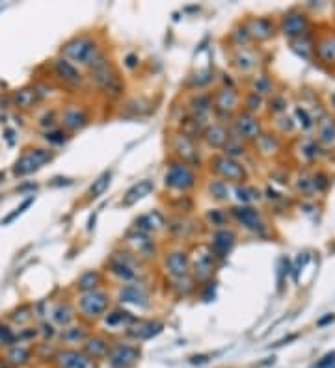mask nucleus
Segmentation results:
<instances>
[{
	"label": "nucleus",
	"instance_id": "nucleus-37",
	"mask_svg": "<svg viewBox=\"0 0 335 368\" xmlns=\"http://www.w3.org/2000/svg\"><path fill=\"white\" fill-rule=\"evenodd\" d=\"M103 281H104V273L101 270H88V271H84V273H82L78 279H76L75 288L80 294L92 292V290H97V288H101Z\"/></svg>",
	"mask_w": 335,
	"mask_h": 368
},
{
	"label": "nucleus",
	"instance_id": "nucleus-47",
	"mask_svg": "<svg viewBox=\"0 0 335 368\" xmlns=\"http://www.w3.org/2000/svg\"><path fill=\"white\" fill-rule=\"evenodd\" d=\"M265 108V99L259 97L257 93L254 91H248L242 95V110L249 112V114H259L261 110Z\"/></svg>",
	"mask_w": 335,
	"mask_h": 368
},
{
	"label": "nucleus",
	"instance_id": "nucleus-61",
	"mask_svg": "<svg viewBox=\"0 0 335 368\" xmlns=\"http://www.w3.org/2000/svg\"><path fill=\"white\" fill-rule=\"evenodd\" d=\"M331 104H333V108H335V93L331 95Z\"/></svg>",
	"mask_w": 335,
	"mask_h": 368
},
{
	"label": "nucleus",
	"instance_id": "nucleus-59",
	"mask_svg": "<svg viewBox=\"0 0 335 368\" xmlns=\"http://www.w3.org/2000/svg\"><path fill=\"white\" fill-rule=\"evenodd\" d=\"M208 359H207V355H196V357H192V362L194 364H201V362H207Z\"/></svg>",
	"mask_w": 335,
	"mask_h": 368
},
{
	"label": "nucleus",
	"instance_id": "nucleus-11",
	"mask_svg": "<svg viewBox=\"0 0 335 368\" xmlns=\"http://www.w3.org/2000/svg\"><path fill=\"white\" fill-rule=\"evenodd\" d=\"M229 134L244 144H255V140L263 134V123H261L259 115L240 110L229 123Z\"/></svg>",
	"mask_w": 335,
	"mask_h": 368
},
{
	"label": "nucleus",
	"instance_id": "nucleus-27",
	"mask_svg": "<svg viewBox=\"0 0 335 368\" xmlns=\"http://www.w3.org/2000/svg\"><path fill=\"white\" fill-rule=\"evenodd\" d=\"M229 136H231V134H229V125H224V123L214 121V123H211V125L203 130L201 140L208 149L222 151V147L226 145V142L229 140Z\"/></svg>",
	"mask_w": 335,
	"mask_h": 368
},
{
	"label": "nucleus",
	"instance_id": "nucleus-58",
	"mask_svg": "<svg viewBox=\"0 0 335 368\" xmlns=\"http://www.w3.org/2000/svg\"><path fill=\"white\" fill-rule=\"evenodd\" d=\"M41 333H43L45 339H52V337L56 335V328H54V324L43 322L41 324Z\"/></svg>",
	"mask_w": 335,
	"mask_h": 368
},
{
	"label": "nucleus",
	"instance_id": "nucleus-21",
	"mask_svg": "<svg viewBox=\"0 0 335 368\" xmlns=\"http://www.w3.org/2000/svg\"><path fill=\"white\" fill-rule=\"evenodd\" d=\"M52 71H54V75L58 76V80H62L65 86H71V87H82L84 86V82H86V76L84 73L80 71V67H76L73 65L71 62H67L65 58H56L54 62H52Z\"/></svg>",
	"mask_w": 335,
	"mask_h": 368
},
{
	"label": "nucleus",
	"instance_id": "nucleus-35",
	"mask_svg": "<svg viewBox=\"0 0 335 368\" xmlns=\"http://www.w3.org/2000/svg\"><path fill=\"white\" fill-rule=\"evenodd\" d=\"M103 322L108 328H125L127 329L133 322H136V316L133 312L123 309V307H116V309H110L106 312V316L103 318Z\"/></svg>",
	"mask_w": 335,
	"mask_h": 368
},
{
	"label": "nucleus",
	"instance_id": "nucleus-17",
	"mask_svg": "<svg viewBox=\"0 0 335 368\" xmlns=\"http://www.w3.org/2000/svg\"><path fill=\"white\" fill-rule=\"evenodd\" d=\"M140 355H142L140 346L133 342H112L106 361L110 368H133L138 362Z\"/></svg>",
	"mask_w": 335,
	"mask_h": 368
},
{
	"label": "nucleus",
	"instance_id": "nucleus-4",
	"mask_svg": "<svg viewBox=\"0 0 335 368\" xmlns=\"http://www.w3.org/2000/svg\"><path fill=\"white\" fill-rule=\"evenodd\" d=\"M199 184V175L192 166L181 160L170 158L164 171V188L177 196H188Z\"/></svg>",
	"mask_w": 335,
	"mask_h": 368
},
{
	"label": "nucleus",
	"instance_id": "nucleus-50",
	"mask_svg": "<svg viewBox=\"0 0 335 368\" xmlns=\"http://www.w3.org/2000/svg\"><path fill=\"white\" fill-rule=\"evenodd\" d=\"M0 344L2 346L17 344V335L13 333V329L10 326H4V324H0Z\"/></svg>",
	"mask_w": 335,
	"mask_h": 368
},
{
	"label": "nucleus",
	"instance_id": "nucleus-48",
	"mask_svg": "<svg viewBox=\"0 0 335 368\" xmlns=\"http://www.w3.org/2000/svg\"><path fill=\"white\" fill-rule=\"evenodd\" d=\"M318 142L322 145L335 144V123L331 119H326L318 127Z\"/></svg>",
	"mask_w": 335,
	"mask_h": 368
},
{
	"label": "nucleus",
	"instance_id": "nucleus-22",
	"mask_svg": "<svg viewBox=\"0 0 335 368\" xmlns=\"http://www.w3.org/2000/svg\"><path fill=\"white\" fill-rule=\"evenodd\" d=\"M54 361L58 368H99L97 361H93L92 357H88L84 351L76 348H64L56 351Z\"/></svg>",
	"mask_w": 335,
	"mask_h": 368
},
{
	"label": "nucleus",
	"instance_id": "nucleus-36",
	"mask_svg": "<svg viewBox=\"0 0 335 368\" xmlns=\"http://www.w3.org/2000/svg\"><path fill=\"white\" fill-rule=\"evenodd\" d=\"M233 192H235V197H237L238 205H246V207H254V203L261 201V197H263V192L248 182L235 184Z\"/></svg>",
	"mask_w": 335,
	"mask_h": 368
},
{
	"label": "nucleus",
	"instance_id": "nucleus-14",
	"mask_svg": "<svg viewBox=\"0 0 335 368\" xmlns=\"http://www.w3.org/2000/svg\"><path fill=\"white\" fill-rule=\"evenodd\" d=\"M52 156H54V153L51 149H45V147H35V149L24 151L21 158L13 166V175L15 177H26L30 173L37 171L39 167H43L47 162H51Z\"/></svg>",
	"mask_w": 335,
	"mask_h": 368
},
{
	"label": "nucleus",
	"instance_id": "nucleus-20",
	"mask_svg": "<svg viewBox=\"0 0 335 368\" xmlns=\"http://www.w3.org/2000/svg\"><path fill=\"white\" fill-rule=\"evenodd\" d=\"M279 30H281V34L285 37H289L292 41L298 39V37H304L307 34V30H309V17L300 10H290L281 19Z\"/></svg>",
	"mask_w": 335,
	"mask_h": 368
},
{
	"label": "nucleus",
	"instance_id": "nucleus-51",
	"mask_svg": "<svg viewBox=\"0 0 335 368\" xmlns=\"http://www.w3.org/2000/svg\"><path fill=\"white\" fill-rule=\"evenodd\" d=\"M268 110H270L274 115H283L285 110H287V103H285V99L279 97V95H274V97L268 101Z\"/></svg>",
	"mask_w": 335,
	"mask_h": 368
},
{
	"label": "nucleus",
	"instance_id": "nucleus-30",
	"mask_svg": "<svg viewBox=\"0 0 335 368\" xmlns=\"http://www.w3.org/2000/svg\"><path fill=\"white\" fill-rule=\"evenodd\" d=\"M315 54L322 64L335 65V32L322 34L315 43Z\"/></svg>",
	"mask_w": 335,
	"mask_h": 368
},
{
	"label": "nucleus",
	"instance_id": "nucleus-19",
	"mask_svg": "<svg viewBox=\"0 0 335 368\" xmlns=\"http://www.w3.org/2000/svg\"><path fill=\"white\" fill-rule=\"evenodd\" d=\"M261 62V52L254 47L249 49H240V51H229V65L237 71L238 75H252L259 69Z\"/></svg>",
	"mask_w": 335,
	"mask_h": 368
},
{
	"label": "nucleus",
	"instance_id": "nucleus-28",
	"mask_svg": "<svg viewBox=\"0 0 335 368\" xmlns=\"http://www.w3.org/2000/svg\"><path fill=\"white\" fill-rule=\"evenodd\" d=\"M110 346H112V342L104 335H90L86 342L82 344V351L88 357H92L93 361H101V359H106Z\"/></svg>",
	"mask_w": 335,
	"mask_h": 368
},
{
	"label": "nucleus",
	"instance_id": "nucleus-34",
	"mask_svg": "<svg viewBox=\"0 0 335 368\" xmlns=\"http://www.w3.org/2000/svg\"><path fill=\"white\" fill-rule=\"evenodd\" d=\"M88 337H90V333H88V328L84 324H71L60 331V340L67 346L84 344Z\"/></svg>",
	"mask_w": 335,
	"mask_h": 368
},
{
	"label": "nucleus",
	"instance_id": "nucleus-62",
	"mask_svg": "<svg viewBox=\"0 0 335 368\" xmlns=\"http://www.w3.org/2000/svg\"><path fill=\"white\" fill-rule=\"evenodd\" d=\"M333 368H335V366H333Z\"/></svg>",
	"mask_w": 335,
	"mask_h": 368
},
{
	"label": "nucleus",
	"instance_id": "nucleus-12",
	"mask_svg": "<svg viewBox=\"0 0 335 368\" xmlns=\"http://www.w3.org/2000/svg\"><path fill=\"white\" fill-rule=\"evenodd\" d=\"M123 248L131 251L142 262H149V260H155L158 257V246H156L155 238L134 229H131L123 236Z\"/></svg>",
	"mask_w": 335,
	"mask_h": 368
},
{
	"label": "nucleus",
	"instance_id": "nucleus-3",
	"mask_svg": "<svg viewBox=\"0 0 335 368\" xmlns=\"http://www.w3.org/2000/svg\"><path fill=\"white\" fill-rule=\"evenodd\" d=\"M144 262L127 249H116L106 260V271L123 285L140 283L144 279Z\"/></svg>",
	"mask_w": 335,
	"mask_h": 368
},
{
	"label": "nucleus",
	"instance_id": "nucleus-2",
	"mask_svg": "<svg viewBox=\"0 0 335 368\" xmlns=\"http://www.w3.org/2000/svg\"><path fill=\"white\" fill-rule=\"evenodd\" d=\"M104 49L95 34H78L65 41L60 49V56L65 58L76 67L90 69L99 58L104 54Z\"/></svg>",
	"mask_w": 335,
	"mask_h": 368
},
{
	"label": "nucleus",
	"instance_id": "nucleus-23",
	"mask_svg": "<svg viewBox=\"0 0 335 368\" xmlns=\"http://www.w3.org/2000/svg\"><path fill=\"white\" fill-rule=\"evenodd\" d=\"M166 223H167V218L164 216V212L155 208V210L140 214L138 218L134 219L133 229L138 231V233H144V235L155 236L156 233L166 229Z\"/></svg>",
	"mask_w": 335,
	"mask_h": 368
},
{
	"label": "nucleus",
	"instance_id": "nucleus-5",
	"mask_svg": "<svg viewBox=\"0 0 335 368\" xmlns=\"http://www.w3.org/2000/svg\"><path fill=\"white\" fill-rule=\"evenodd\" d=\"M213 95V114L218 123L229 125L233 117L242 110V93L238 91L237 86H218Z\"/></svg>",
	"mask_w": 335,
	"mask_h": 368
},
{
	"label": "nucleus",
	"instance_id": "nucleus-42",
	"mask_svg": "<svg viewBox=\"0 0 335 368\" xmlns=\"http://www.w3.org/2000/svg\"><path fill=\"white\" fill-rule=\"evenodd\" d=\"M205 223L208 227H213V231L229 227V223H231L229 210H226V208H208L205 212Z\"/></svg>",
	"mask_w": 335,
	"mask_h": 368
},
{
	"label": "nucleus",
	"instance_id": "nucleus-55",
	"mask_svg": "<svg viewBox=\"0 0 335 368\" xmlns=\"http://www.w3.org/2000/svg\"><path fill=\"white\" fill-rule=\"evenodd\" d=\"M335 366V351H329L315 364V368H333Z\"/></svg>",
	"mask_w": 335,
	"mask_h": 368
},
{
	"label": "nucleus",
	"instance_id": "nucleus-24",
	"mask_svg": "<svg viewBox=\"0 0 335 368\" xmlns=\"http://www.w3.org/2000/svg\"><path fill=\"white\" fill-rule=\"evenodd\" d=\"M162 329H164V324L158 322V320H151V318L140 320V318H136V322H133L125 329V337L134 340V342H144V340L156 337Z\"/></svg>",
	"mask_w": 335,
	"mask_h": 368
},
{
	"label": "nucleus",
	"instance_id": "nucleus-49",
	"mask_svg": "<svg viewBox=\"0 0 335 368\" xmlns=\"http://www.w3.org/2000/svg\"><path fill=\"white\" fill-rule=\"evenodd\" d=\"M43 138H45V142H49L51 145H62L67 142L69 132H65L62 128H51V130H47Z\"/></svg>",
	"mask_w": 335,
	"mask_h": 368
},
{
	"label": "nucleus",
	"instance_id": "nucleus-13",
	"mask_svg": "<svg viewBox=\"0 0 335 368\" xmlns=\"http://www.w3.org/2000/svg\"><path fill=\"white\" fill-rule=\"evenodd\" d=\"M117 301L121 305L136 307L140 311H147V309H151V305H153L149 288H147V285L144 281L121 285L119 290H117Z\"/></svg>",
	"mask_w": 335,
	"mask_h": 368
},
{
	"label": "nucleus",
	"instance_id": "nucleus-25",
	"mask_svg": "<svg viewBox=\"0 0 335 368\" xmlns=\"http://www.w3.org/2000/svg\"><path fill=\"white\" fill-rule=\"evenodd\" d=\"M244 24H246V28H248L254 43L270 41L276 35V30H277L276 23L270 17H252L248 21H244Z\"/></svg>",
	"mask_w": 335,
	"mask_h": 368
},
{
	"label": "nucleus",
	"instance_id": "nucleus-10",
	"mask_svg": "<svg viewBox=\"0 0 335 368\" xmlns=\"http://www.w3.org/2000/svg\"><path fill=\"white\" fill-rule=\"evenodd\" d=\"M190 264H192L190 275L196 279V283L205 285V283L211 281L213 275L216 273V268H218L220 260L214 257L207 244H199V246H196V248L192 249Z\"/></svg>",
	"mask_w": 335,
	"mask_h": 368
},
{
	"label": "nucleus",
	"instance_id": "nucleus-53",
	"mask_svg": "<svg viewBox=\"0 0 335 368\" xmlns=\"http://www.w3.org/2000/svg\"><path fill=\"white\" fill-rule=\"evenodd\" d=\"M32 312H34V311H32V309H28V307H21V309H17V311L12 314V320L15 324H19V326H23V324H26V322H30V320H32V316H34Z\"/></svg>",
	"mask_w": 335,
	"mask_h": 368
},
{
	"label": "nucleus",
	"instance_id": "nucleus-54",
	"mask_svg": "<svg viewBox=\"0 0 335 368\" xmlns=\"http://www.w3.org/2000/svg\"><path fill=\"white\" fill-rule=\"evenodd\" d=\"M32 203H34V196H32V197H28V199H26V201H23V205H21V207H17V208H15V212H12V214H10V216H6V218L2 219V221H0V223H2V225H8V223H10V221H13V219L17 218L19 214H23V212H24V208H28L30 205H32Z\"/></svg>",
	"mask_w": 335,
	"mask_h": 368
},
{
	"label": "nucleus",
	"instance_id": "nucleus-1",
	"mask_svg": "<svg viewBox=\"0 0 335 368\" xmlns=\"http://www.w3.org/2000/svg\"><path fill=\"white\" fill-rule=\"evenodd\" d=\"M88 73H90V80H92L93 87L104 99L117 101V99L123 97V93H125V80L121 78L117 67L114 65V62L110 60L106 52L88 69Z\"/></svg>",
	"mask_w": 335,
	"mask_h": 368
},
{
	"label": "nucleus",
	"instance_id": "nucleus-32",
	"mask_svg": "<svg viewBox=\"0 0 335 368\" xmlns=\"http://www.w3.org/2000/svg\"><path fill=\"white\" fill-rule=\"evenodd\" d=\"M249 91L257 93L259 97H274L276 93V84H274V78L270 75H265V73H255L249 78Z\"/></svg>",
	"mask_w": 335,
	"mask_h": 368
},
{
	"label": "nucleus",
	"instance_id": "nucleus-44",
	"mask_svg": "<svg viewBox=\"0 0 335 368\" xmlns=\"http://www.w3.org/2000/svg\"><path fill=\"white\" fill-rule=\"evenodd\" d=\"M30 357H32V350H30L28 346L21 344V342L10 346V350L6 351V361L10 364H13V366H23V364H26L30 361Z\"/></svg>",
	"mask_w": 335,
	"mask_h": 368
},
{
	"label": "nucleus",
	"instance_id": "nucleus-40",
	"mask_svg": "<svg viewBox=\"0 0 335 368\" xmlns=\"http://www.w3.org/2000/svg\"><path fill=\"white\" fill-rule=\"evenodd\" d=\"M214 82H216V73H214V69L205 67V69H197L196 73L190 76L188 87H190L192 91H207Z\"/></svg>",
	"mask_w": 335,
	"mask_h": 368
},
{
	"label": "nucleus",
	"instance_id": "nucleus-56",
	"mask_svg": "<svg viewBox=\"0 0 335 368\" xmlns=\"http://www.w3.org/2000/svg\"><path fill=\"white\" fill-rule=\"evenodd\" d=\"M56 121H58L56 119V114H54V112H49V114H45L43 117H41L39 125L51 130V128H56Z\"/></svg>",
	"mask_w": 335,
	"mask_h": 368
},
{
	"label": "nucleus",
	"instance_id": "nucleus-29",
	"mask_svg": "<svg viewBox=\"0 0 335 368\" xmlns=\"http://www.w3.org/2000/svg\"><path fill=\"white\" fill-rule=\"evenodd\" d=\"M153 190H155V182H153L151 178H142L138 182H134L133 186L123 194L121 207H133V205H136L138 201H142L144 197L149 196Z\"/></svg>",
	"mask_w": 335,
	"mask_h": 368
},
{
	"label": "nucleus",
	"instance_id": "nucleus-18",
	"mask_svg": "<svg viewBox=\"0 0 335 368\" xmlns=\"http://www.w3.org/2000/svg\"><path fill=\"white\" fill-rule=\"evenodd\" d=\"M60 121L64 125L65 132H78L92 123V110L84 104H67L62 110Z\"/></svg>",
	"mask_w": 335,
	"mask_h": 368
},
{
	"label": "nucleus",
	"instance_id": "nucleus-9",
	"mask_svg": "<svg viewBox=\"0 0 335 368\" xmlns=\"http://www.w3.org/2000/svg\"><path fill=\"white\" fill-rule=\"evenodd\" d=\"M229 216H231V221H235L240 229L249 233V235L259 236V238L268 235V223L265 221L263 214L257 207L235 205V207L229 208Z\"/></svg>",
	"mask_w": 335,
	"mask_h": 368
},
{
	"label": "nucleus",
	"instance_id": "nucleus-46",
	"mask_svg": "<svg viewBox=\"0 0 335 368\" xmlns=\"http://www.w3.org/2000/svg\"><path fill=\"white\" fill-rule=\"evenodd\" d=\"M110 180H112V171H103V173H101V175H99V177L93 180L92 186H90V190H88V199H90V201H93V199H99V197H101L104 192H106V188L110 186Z\"/></svg>",
	"mask_w": 335,
	"mask_h": 368
},
{
	"label": "nucleus",
	"instance_id": "nucleus-16",
	"mask_svg": "<svg viewBox=\"0 0 335 368\" xmlns=\"http://www.w3.org/2000/svg\"><path fill=\"white\" fill-rule=\"evenodd\" d=\"M237 242H238L237 231L231 229V227H224V229H216L208 235L207 246H208V249L213 251L214 257L222 262V260H226L227 257H229V253L235 249Z\"/></svg>",
	"mask_w": 335,
	"mask_h": 368
},
{
	"label": "nucleus",
	"instance_id": "nucleus-45",
	"mask_svg": "<svg viewBox=\"0 0 335 368\" xmlns=\"http://www.w3.org/2000/svg\"><path fill=\"white\" fill-rule=\"evenodd\" d=\"M222 155H226V156H229V158H233V160L240 162L244 156L248 155V144L240 142V140L235 138V136H229L226 145L222 147Z\"/></svg>",
	"mask_w": 335,
	"mask_h": 368
},
{
	"label": "nucleus",
	"instance_id": "nucleus-31",
	"mask_svg": "<svg viewBox=\"0 0 335 368\" xmlns=\"http://www.w3.org/2000/svg\"><path fill=\"white\" fill-rule=\"evenodd\" d=\"M227 43H229V49L231 51H240V49H249V47L254 45V39H252V35H249L248 28H246V24L240 21L229 30V34H227Z\"/></svg>",
	"mask_w": 335,
	"mask_h": 368
},
{
	"label": "nucleus",
	"instance_id": "nucleus-15",
	"mask_svg": "<svg viewBox=\"0 0 335 368\" xmlns=\"http://www.w3.org/2000/svg\"><path fill=\"white\" fill-rule=\"evenodd\" d=\"M162 268L166 271L170 279H179V277L190 275L192 264H190V251L183 248L167 249L162 257Z\"/></svg>",
	"mask_w": 335,
	"mask_h": 368
},
{
	"label": "nucleus",
	"instance_id": "nucleus-39",
	"mask_svg": "<svg viewBox=\"0 0 335 368\" xmlns=\"http://www.w3.org/2000/svg\"><path fill=\"white\" fill-rule=\"evenodd\" d=\"M255 153H259L261 156H274L277 151L281 149V140L277 138L276 134L263 132L259 138L255 140Z\"/></svg>",
	"mask_w": 335,
	"mask_h": 368
},
{
	"label": "nucleus",
	"instance_id": "nucleus-52",
	"mask_svg": "<svg viewBox=\"0 0 335 368\" xmlns=\"http://www.w3.org/2000/svg\"><path fill=\"white\" fill-rule=\"evenodd\" d=\"M296 115H298V123L302 125V128L304 130H311L313 127H315V119H313L311 115H309V112H307L306 108H300V106H296Z\"/></svg>",
	"mask_w": 335,
	"mask_h": 368
},
{
	"label": "nucleus",
	"instance_id": "nucleus-26",
	"mask_svg": "<svg viewBox=\"0 0 335 368\" xmlns=\"http://www.w3.org/2000/svg\"><path fill=\"white\" fill-rule=\"evenodd\" d=\"M166 229L177 240H190L196 235H199V223L196 225V221L190 219L188 216H174V218H170L166 223Z\"/></svg>",
	"mask_w": 335,
	"mask_h": 368
},
{
	"label": "nucleus",
	"instance_id": "nucleus-43",
	"mask_svg": "<svg viewBox=\"0 0 335 368\" xmlns=\"http://www.w3.org/2000/svg\"><path fill=\"white\" fill-rule=\"evenodd\" d=\"M196 279L192 275H186V277H179V279H170V290L175 294V296H179V298H188L190 294L196 292Z\"/></svg>",
	"mask_w": 335,
	"mask_h": 368
},
{
	"label": "nucleus",
	"instance_id": "nucleus-7",
	"mask_svg": "<svg viewBox=\"0 0 335 368\" xmlns=\"http://www.w3.org/2000/svg\"><path fill=\"white\" fill-rule=\"evenodd\" d=\"M207 167L211 175L216 178H222L226 180L227 184H244L248 180V169L244 166L242 162L233 160L229 156L222 155V153H216L208 158Z\"/></svg>",
	"mask_w": 335,
	"mask_h": 368
},
{
	"label": "nucleus",
	"instance_id": "nucleus-8",
	"mask_svg": "<svg viewBox=\"0 0 335 368\" xmlns=\"http://www.w3.org/2000/svg\"><path fill=\"white\" fill-rule=\"evenodd\" d=\"M167 147L172 151V158L175 160H181L192 166L194 169H199L203 166V158H201V151H199V144L197 140L186 136L185 132L181 130H175L172 136H170V142H167Z\"/></svg>",
	"mask_w": 335,
	"mask_h": 368
},
{
	"label": "nucleus",
	"instance_id": "nucleus-33",
	"mask_svg": "<svg viewBox=\"0 0 335 368\" xmlns=\"http://www.w3.org/2000/svg\"><path fill=\"white\" fill-rule=\"evenodd\" d=\"M52 322L56 326H62V328H67L71 324L75 322L76 318V309L69 301H60V303L54 305V309L51 311Z\"/></svg>",
	"mask_w": 335,
	"mask_h": 368
},
{
	"label": "nucleus",
	"instance_id": "nucleus-60",
	"mask_svg": "<svg viewBox=\"0 0 335 368\" xmlns=\"http://www.w3.org/2000/svg\"><path fill=\"white\" fill-rule=\"evenodd\" d=\"M333 314H329V316H326L324 318V320H320V322H318V326H324V324H328V322H333Z\"/></svg>",
	"mask_w": 335,
	"mask_h": 368
},
{
	"label": "nucleus",
	"instance_id": "nucleus-6",
	"mask_svg": "<svg viewBox=\"0 0 335 368\" xmlns=\"http://www.w3.org/2000/svg\"><path fill=\"white\" fill-rule=\"evenodd\" d=\"M112 305V298L104 288H97L92 292L78 294V298L75 301L76 314L84 320V322L92 324L97 320H103L106 316V312L110 311Z\"/></svg>",
	"mask_w": 335,
	"mask_h": 368
},
{
	"label": "nucleus",
	"instance_id": "nucleus-38",
	"mask_svg": "<svg viewBox=\"0 0 335 368\" xmlns=\"http://www.w3.org/2000/svg\"><path fill=\"white\" fill-rule=\"evenodd\" d=\"M207 194L211 199L218 203H229L231 199V186L222 178L211 177L207 180Z\"/></svg>",
	"mask_w": 335,
	"mask_h": 368
},
{
	"label": "nucleus",
	"instance_id": "nucleus-41",
	"mask_svg": "<svg viewBox=\"0 0 335 368\" xmlns=\"http://www.w3.org/2000/svg\"><path fill=\"white\" fill-rule=\"evenodd\" d=\"M41 99L39 91H37V87H23V89H19L15 91L13 95V104L21 110H30L34 108L35 103Z\"/></svg>",
	"mask_w": 335,
	"mask_h": 368
},
{
	"label": "nucleus",
	"instance_id": "nucleus-57",
	"mask_svg": "<svg viewBox=\"0 0 335 368\" xmlns=\"http://www.w3.org/2000/svg\"><path fill=\"white\" fill-rule=\"evenodd\" d=\"M125 67L127 69H131V71H134L136 67H138V64H140V58H138V54H134V52H131V54H127L125 56Z\"/></svg>",
	"mask_w": 335,
	"mask_h": 368
}]
</instances>
